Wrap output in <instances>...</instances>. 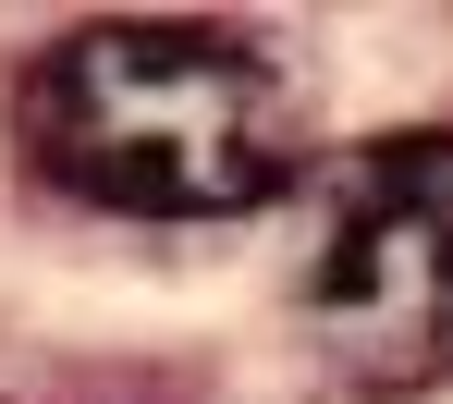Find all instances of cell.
<instances>
[{"instance_id": "obj_2", "label": "cell", "mask_w": 453, "mask_h": 404, "mask_svg": "<svg viewBox=\"0 0 453 404\" xmlns=\"http://www.w3.org/2000/svg\"><path fill=\"white\" fill-rule=\"evenodd\" d=\"M295 307L343 393L392 404L453 380V135H380L319 172Z\"/></svg>"}, {"instance_id": "obj_1", "label": "cell", "mask_w": 453, "mask_h": 404, "mask_svg": "<svg viewBox=\"0 0 453 404\" xmlns=\"http://www.w3.org/2000/svg\"><path fill=\"white\" fill-rule=\"evenodd\" d=\"M12 135L86 209L245 221L295 184V86L233 25H74L12 86Z\"/></svg>"}]
</instances>
